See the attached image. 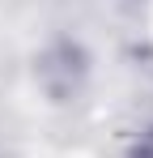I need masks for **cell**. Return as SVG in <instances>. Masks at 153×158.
Wrapping results in <instances>:
<instances>
[{"label": "cell", "instance_id": "obj_1", "mask_svg": "<svg viewBox=\"0 0 153 158\" xmlns=\"http://www.w3.org/2000/svg\"><path fill=\"white\" fill-rule=\"evenodd\" d=\"M34 81L43 85L51 103H73L81 98L85 81H89V56L73 39H51L34 60Z\"/></svg>", "mask_w": 153, "mask_h": 158}, {"label": "cell", "instance_id": "obj_2", "mask_svg": "<svg viewBox=\"0 0 153 158\" xmlns=\"http://www.w3.org/2000/svg\"><path fill=\"white\" fill-rule=\"evenodd\" d=\"M124 158H153V124H145V128L132 132V141H128Z\"/></svg>", "mask_w": 153, "mask_h": 158}]
</instances>
